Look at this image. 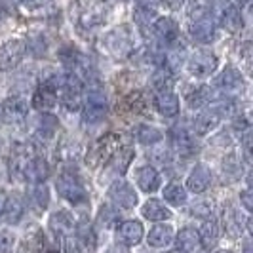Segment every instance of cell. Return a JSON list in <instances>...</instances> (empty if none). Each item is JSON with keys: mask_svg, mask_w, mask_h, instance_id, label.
Instances as JSON below:
<instances>
[{"mask_svg": "<svg viewBox=\"0 0 253 253\" xmlns=\"http://www.w3.org/2000/svg\"><path fill=\"white\" fill-rule=\"evenodd\" d=\"M135 181L143 192H154L160 187V175L152 166H143L135 173Z\"/></svg>", "mask_w": 253, "mask_h": 253, "instance_id": "obj_18", "label": "cell"}, {"mask_svg": "<svg viewBox=\"0 0 253 253\" xmlns=\"http://www.w3.org/2000/svg\"><path fill=\"white\" fill-rule=\"evenodd\" d=\"M244 253H252V242L250 240L244 244Z\"/></svg>", "mask_w": 253, "mask_h": 253, "instance_id": "obj_44", "label": "cell"}, {"mask_svg": "<svg viewBox=\"0 0 253 253\" xmlns=\"http://www.w3.org/2000/svg\"><path fill=\"white\" fill-rule=\"evenodd\" d=\"M33 202L38 210H46L48 204H50V192H48V187L46 185H38L37 189L33 190Z\"/></svg>", "mask_w": 253, "mask_h": 253, "instance_id": "obj_35", "label": "cell"}, {"mask_svg": "<svg viewBox=\"0 0 253 253\" xmlns=\"http://www.w3.org/2000/svg\"><path fill=\"white\" fill-rule=\"evenodd\" d=\"M164 137V133L154 126H141L139 131H137V139L143 143V145H154Z\"/></svg>", "mask_w": 253, "mask_h": 253, "instance_id": "obj_32", "label": "cell"}, {"mask_svg": "<svg viewBox=\"0 0 253 253\" xmlns=\"http://www.w3.org/2000/svg\"><path fill=\"white\" fill-rule=\"evenodd\" d=\"M107 95L99 84L88 86L86 103H84V122L86 124H97L107 116Z\"/></svg>", "mask_w": 253, "mask_h": 253, "instance_id": "obj_3", "label": "cell"}, {"mask_svg": "<svg viewBox=\"0 0 253 253\" xmlns=\"http://www.w3.org/2000/svg\"><path fill=\"white\" fill-rule=\"evenodd\" d=\"M190 37L200 44H208L215 38V21L211 17H204L198 21H192L190 25Z\"/></svg>", "mask_w": 253, "mask_h": 253, "instance_id": "obj_14", "label": "cell"}, {"mask_svg": "<svg viewBox=\"0 0 253 253\" xmlns=\"http://www.w3.org/2000/svg\"><path fill=\"white\" fill-rule=\"evenodd\" d=\"M107 253H127V252H126V248H122V246H113Z\"/></svg>", "mask_w": 253, "mask_h": 253, "instance_id": "obj_43", "label": "cell"}, {"mask_svg": "<svg viewBox=\"0 0 253 253\" xmlns=\"http://www.w3.org/2000/svg\"><path fill=\"white\" fill-rule=\"evenodd\" d=\"M118 219V211H114L111 206H101L99 210V223L103 225V228L113 227V223Z\"/></svg>", "mask_w": 253, "mask_h": 253, "instance_id": "obj_38", "label": "cell"}, {"mask_svg": "<svg viewBox=\"0 0 253 253\" xmlns=\"http://www.w3.org/2000/svg\"><path fill=\"white\" fill-rule=\"evenodd\" d=\"M76 240L80 242L84 248H93L95 246V234H93V230L89 225H82V227H78V238Z\"/></svg>", "mask_w": 253, "mask_h": 253, "instance_id": "obj_36", "label": "cell"}, {"mask_svg": "<svg viewBox=\"0 0 253 253\" xmlns=\"http://www.w3.org/2000/svg\"><path fill=\"white\" fill-rule=\"evenodd\" d=\"M210 10H211V2L210 0H190L189 17L192 21L210 17Z\"/></svg>", "mask_w": 253, "mask_h": 253, "instance_id": "obj_30", "label": "cell"}, {"mask_svg": "<svg viewBox=\"0 0 253 253\" xmlns=\"http://www.w3.org/2000/svg\"><path fill=\"white\" fill-rule=\"evenodd\" d=\"M133 19H135V23L139 27H151L152 21L156 19V12L149 8V6H137L135 8V12H133Z\"/></svg>", "mask_w": 253, "mask_h": 253, "instance_id": "obj_33", "label": "cell"}, {"mask_svg": "<svg viewBox=\"0 0 253 253\" xmlns=\"http://www.w3.org/2000/svg\"><path fill=\"white\" fill-rule=\"evenodd\" d=\"M29 114V109H27V103L21 99V97H12L4 103L2 107V116L6 122H12V124H17L21 120H25V116Z\"/></svg>", "mask_w": 253, "mask_h": 253, "instance_id": "obj_15", "label": "cell"}, {"mask_svg": "<svg viewBox=\"0 0 253 253\" xmlns=\"http://www.w3.org/2000/svg\"><path fill=\"white\" fill-rule=\"evenodd\" d=\"M215 86H219L223 91H236V89H242L244 80H242L240 71L234 69V67H227V69L215 78Z\"/></svg>", "mask_w": 253, "mask_h": 253, "instance_id": "obj_19", "label": "cell"}, {"mask_svg": "<svg viewBox=\"0 0 253 253\" xmlns=\"http://www.w3.org/2000/svg\"><path fill=\"white\" fill-rule=\"evenodd\" d=\"M151 27L152 31H154V37L158 38L160 44H164V46H175V42L179 40V25L171 17H160Z\"/></svg>", "mask_w": 253, "mask_h": 253, "instance_id": "obj_7", "label": "cell"}, {"mask_svg": "<svg viewBox=\"0 0 253 253\" xmlns=\"http://www.w3.org/2000/svg\"><path fill=\"white\" fill-rule=\"evenodd\" d=\"M198 236H200V244H204V248H208V250L215 248L217 240H219V227H217L215 221L213 219L206 221L202 225V230L198 232Z\"/></svg>", "mask_w": 253, "mask_h": 253, "instance_id": "obj_28", "label": "cell"}, {"mask_svg": "<svg viewBox=\"0 0 253 253\" xmlns=\"http://www.w3.org/2000/svg\"><path fill=\"white\" fill-rule=\"evenodd\" d=\"M122 107L129 111V113H143L147 109V101H145V95L141 91H133L129 93L126 99L122 101Z\"/></svg>", "mask_w": 253, "mask_h": 253, "instance_id": "obj_31", "label": "cell"}, {"mask_svg": "<svg viewBox=\"0 0 253 253\" xmlns=\"http://www.w3.org/2000/svg\"><path fill=\"white\" fill-rule=\"evenodd\" d=\"M166 4H168L169 8H173V10H177L179 6L183 4V0H166Z\"/></svg>", "mask_w": 253, "mask_h": 253, "instance_id": "obj_42", "label": "cell"}, {"mask_svg": "<svg viewBox=\"0 0 253 253\" xmlns=\"http://www.w3.org/2000/svg\"><path fill=\"white\" fill-rule=\"evenodd\" d=\"M105 44H107V48L113 51L114 55L122 57V55L129 53L131 44H133V38L129 35L127 27H118V29H114L113 33H109L105 37Z\"/></svg>", "mask_w": 253, "mask_h": 253, "instance_id": "obj_6", "label": "cell"}, {"mask_svg": "<svg viewBox=\"0 0 253 253\" xmlns=\"http://www.w3.org/2000/svg\"><path fill=\"white\" fill-rule=\"evenodd\" d=\"M120 145V135L118 133H107L95 141L86 152V164L89 168H99L109 162V158L114 156V152Z\"/></svg>", "mask_w": 253, "mask_h": 253, "instance_id": "obj_2", "label": "cell"}, {"mask_svg": "<svg viewBox=\"0 0 253 253\" xmlns=\"http://www.w3.org/2000/svg\"><path fill=\"white\" fill-rule=\"evenodd\" d=\"M211 185V171L204 164H198L192 171H190L189 179H187V189L194 194H200Z\"/></svg>", "mask_w": 253, "mask_h": 253, "instance_id": "obj_12", "label": "cell"}, {"mask_svg": "<svg viewBox=\"0 0 253 253\" xmlns=\"http://www.w3.org/2000/svg\"><path fill=\"white\" fill-rule=\"evenodd\" d=\"M55 82V88L61 93V99L67 111H78L82 107V82L80 78L71 73V75L51 76Z\"/></svg>", "mask_w": 253, "mask_h": 253, "instance_id": "obj_1", "label": "cell"}, {"mask_svg": "<svg viewBox=\"0 0 253 253\" xmlns=\"http://www.w3.org/2000/svg\"><path fill=\"white\" fill-rule=\"evenodd\" d=\"M141 213L149 221H166V219L171 217V211L162 202H158V200H149V202L143 204Z\"/></svg>", "mask_w": 253, "mask_h": 253, "instance_id": "obj_25", "label": "cell"}, {"mask_svg": "<svg viewBox=\"0 0 253 253\" xmlns=\"http://www.w3.org/2000/svg\"><path fill=\"white\" fill-rule=\"evenodd\" d=\"M171 145L173 149L181 154H190V152L196 151V143H194V137L187 133L183 127H173L171 129Z\"/></svg>", "mask_w": 253, "mask_h": 253, "instance_id": "obj_21", "label": "cell"}, {"mask_svg": "<svg viewBox=\"0 0 253 253\" xmlns=\"http://www.w3.org/2000/svg\"><path fill=\"white\" fill-rule=\"evenodd\" d=\"M143 225L139 221H124L116 228V240L122 242L124 246H135L143 240Z\"/></svg>", "mask_w": 253, "mask_h": 253, "instance_id": "obj_11", "label": "cell"}, {"mask_svg": "<svg viewBox=\"0 0 253 253\" xmlns=\"http://www.w3.org/2000/svg\"><path fill=\"white\" fill-rule=\"evenodd\" d=\"M240 200L244 204V208L248 210V211H252L253 210V204H252V189H246L244 192L240 194Z\"/></svg>", "mask_w": 253, "mask_h": 253, "instance_id": "obj_41", "label": "cell"}, {"mask_svg": "<svg viewBox=\"0 0 253 253\" xmlns=\"http://www.w3.org/2000/svg\"><path fill=\"white\" fill-rule=\"evenodd\" d=\"M15 236L10 230H0V253H12Z\"/></svg>", "mask_w": 253, "mask_h": 253, "instance_id": "obj_39", "label": "cell"}, {"mask_svg": "<svg viewBox=\"0 0 253 253\" xmlns=\"http://www.w3.org/2000/svg\"><path fill=\"white\" fill-rule=\"evenodd\" d=\"M217 253H232V252H217Z\"/></svg>", "mask_w": 253, "mask_h": 253, "instance_id": "obj_45", "label": "cell"}, {"mask_svg": "<svg viewBox=\"0 0 253 253\" xmlns=\"http://www.w3.org/2000/svg\"><path fill=\"white\" fill-rule=\"evenodd\" d=\"M175 246H177V252H183V253H190L194 252V250H198V246H200L198 230L189 227L179 230L177 238H175Z\"/></svg>", "mask_w": 253, "mask_h": 253, "instance_id": "obj_23", "label": "cell"}, {"mask_svg": "<svg viewBox=\"0 0 253 253\" xmlns=\"http://www.w3.org/2000/svg\"><path fill=\"white\" fill-rule=\"evenodd\" d=\"M217 69V57L211 51H196L189 59V71L194 76H210Z\"/></svg>", "mask_w": 253, "mask_h": 253, "instance_id": "obj_8", "label": "cell"}, {"mask_svg": "<svg viewBox=\"0 0 253 253\" xmlns=\"http://www.w3.org/2000/svg\"><path fill=\"white\" fill-rule=\"evenodd\" d=\"M55 189L59 192V196H63L65 200L73 204H84L88 200V192L82 187V183L71 173H63L61 177L55 181Z\"/></svg>", "mask_w": 253, "mask_h": 253, "instance_id": "obj_4", "label": "cell"}, {"mask_svg": "<svg viewBox=\"0 0 253 253\" xmlns=\"http://www.w3.org/2000/svg\"><path fill=\"white\" fill-rule=\"evenodd\" d=\"M25 53V44L21 40H10L0 48V69L10 71L23 59Z\"/></svg>", "mask_w": 253, "mask_h": 253, "instance_id": "obj_9", "label": "cell"}, {"mask_svg": "<svg viewBox=\"0 0 253 253\" xmlns=\"http://www.w3.org/2000/svg\"><path fill=\"white\" fill-rule=\"evenodd\" d=\"M131 158H133V151L131 149H122V151L116 152V156H114L113 164L109 166V169H107V173L109 175H122V173H126L127 166L131 162Z\"/></svg>", "mask_w": 253, "mask_h": 253, "instance_id": "obj_27", "label": "cell"}, {"mask_svg": "<svg viewBox=\"0 0 253 253\" xmlns=\"http://www.w3.org/2000/svg\"><path fill=\"white\" fill-rule=\"evenodd\" d=\"M57 88H55V82L53 78H48L40 88L37 89L35 97H33V105L37 107L38 111H48L51 107H55L57 103Z\"/></svg>", "mask_w": 253, "mask_h": 253, "instance_id": "obj_10", "label": "cell"}, {"mask_svg": "<svg viewBox=\"0 0 253 253\" xmlns=\"http://www.w3.org/2000/svg\"><path fill=\"white\" fill-rule=\"evenodd\" d=\"M154 107L162 116H175L179 113V97L169 89H160L154 95Z\"/></svg>", "mask_w": 253, "mask_h": 253, "instance_id": "obj_13", "label": "cell"}, {"mask_svg": "<svg viewBox=\"0 0 253 253\" xmlns=\"http://www.w3.org/2000/svg\"><path fill=\"white\" fill-rule=\"evenodd\" d=\"M48 173H50V168L46 164V160L40 158V156H33V160L27 166L25 179L33 181V183H42L44 179L48 177Z\"/></svg>", "mask_w": 253, "mask_h": 253, "instance_id": "obj_24", "label": "cell"}, {"mask_svg": "<svg viewBox=\"0 0 253 253\" xmlns=\"http://www.w3.org/2000/svg\"><path fill=\"white\" fill-rule=\"evenodd\" d=\"M23 215V202L17 194H12L2 208V213H0V223H8V225H15Z\"/></svg>", "mask_w": 253, "mask_h": 253, "instance_id": "obj_16", "label": "cell"}, {"mask_svg": "<svg viewBox=\"0 0 253 253\" xmlns=\"http://www.w3.org/2000/svg\"><path fill=\"white\" fill-rule=\"evenodd\" d=\"M221 25L227 29L228 33H238L244 27V21H242V12L232 4V2H227L221 10Z\"/></svg>", "mask_w": 253, "mask_h": 253, "instance_id": "obj_17", "label": "cell"}, {"mask_svg": "<svg viewBox=\"0 0 253 253\" xmlns=\"http://www.w3.org/2000/svg\"><path fill=\"white\" fill-rule=\"evenodd\" d=\"M211 202L210 200H200V202L192 204V208H190V213L192 215H198V217H208L211 213Z\"/></svg>", "mask_w": 253, "mask_h": 253, "instance_id": "obj_40", "label": "cell"}, {"mask_svg": "<svg viewBox=\"0 0 253 253\" xmlns=\"http://www.w3.org/2000/svg\"><path fill=\"white\" fill-rule=\"evenodd\" d=\"M171 240H173V228L169 225H164V223L151 228V232L147 236V242L152 248H166L171 244Z\"/></svg>", "mask_w": 253, "mask_h": 253, "instance_id": "obj_22", "label": "cell"}, {"mask_svg": "<svg viewBox=\"0 0 253 253\" xmlns=\"http://www.w3.org/2000/svg\"><path fill=\"white\" fill-rule=\"evenodd\" d=\"M164 200L171 206H183L187 202V190L179 183H169L164 189Z\"/></svg>", "mask_w": 253, "mask_h": 253, "instance_id": "obj_29", "label": "cell"}, {"mask_svg": "<svg viewBox=\"0 0 253 253\" xmlns=\"http://www.w3.org/2000/svg\"><path fill=\"white\" fill-rule=\"evenodd\" d=\"M109 196L116 206L124 208V210H133L137 206V192L133 190V187L126 183V181H114L109 189Z\"/></svg>", "mask_w": 253, "mask_h": 253, "instance_id": "obj_5", "label": "cell"}, {"mask_svg": "<svg viewBox=\"0 0 253 253\" xmlns=\"http://www.w3.org/2000/svg\"><path fill=\"white\" fill-rule=\"evenodd\" d=\"M225 228L230 236H238L242 232V217L236 213V210H228L225 213Z\"/></svg>", "mask_w": 253, "mask_h": 253, "instance_id": "obj_34", "label": "cell"}, {"mask_svg": "<svg viewBox=\"0 0 253 253\" xmlns=\"http://www.w3.org/2000/svg\"><path fill=\"white\" fill-rule=\"evenodd\" d=\"M219 122H221V113L217 109H210V111L202 113L194 120V131L198 135H206V133L213 131L219 126Z\"/></svg>", "mask_w": 253, "mask_h": 253, "instance_id": "obj_20", "label": "cell"}, {"mask_svg": "<svg viewBox=\"0 0 253 253\" xmlns=\"http://www.w3.org/2000/svg\"><path fill=\"white\" fill-rule=\"evenodd\" d=\"M55 127H57V120L53 116H50V114L42 116L40 122H38V129H40V133H44V137H51Z\"/></svg>", "mask_w": 253, "mask_h": 253, "instance_id": "obj_37", "label": "cell"}, {"mask_svg": "<svg viewBox=\"0 0 253 253\" xmlns=\"http://www.w3.org/2000/svg\"><path fill=\"white\" fill-rule=\"evenodd\" d=\"M50 227L55 234H69L75 228V219H73V215L69 211L61 210V211H57V213L51 215Z\"/></svg>", "mask_w": 253, "mask_h": 253, "instance_id": "obj_26", "label": "cell"}]
</instances>
